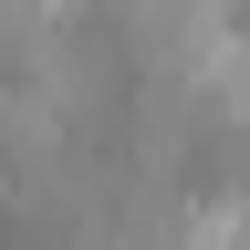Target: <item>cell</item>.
<instances>
[{"label":"cell","mask_w":250,"mask_h":250,"mask_svg":"<svg viewBox=\"0 0 250 250\" xmlns=\"http://www.w3.org/2000/svg\"><path fill=\"white\" fill-rule=\"evenodd\" d=\"M73 104H62V94L42 83V73H11L0 83V156H11V167H42V156H73Z\"/></svg>","instance_id":"cell-1"},{"label":"cell","mask_w":250,"mask_h":250,"mask_svg":"<svg viewBox=\"0 0 250 250\" xmlns=\"http://www.w3.org/2000/svg\"><path fill=\"white\" fill-rule=\"evenodd\" d=\"M31 73H42L73 115H104V94H115V52H104V42H83V31H62V42L31 62Z\"/></svg>","instance_id":"cell-2"},{"label":"cell","mask_w":250,"mask_h":250,"mask_svg":"<svg viewBox=\"0 0 250 250\" xmlns=\"http://www.w3.org/2000/svg\"><path fill=\"white\" fill-rule=\"evenodd\" d=\"M188 250H250V188L188 198Z\"/></svg>","instance_id":"cell-3"}]
</instances>
